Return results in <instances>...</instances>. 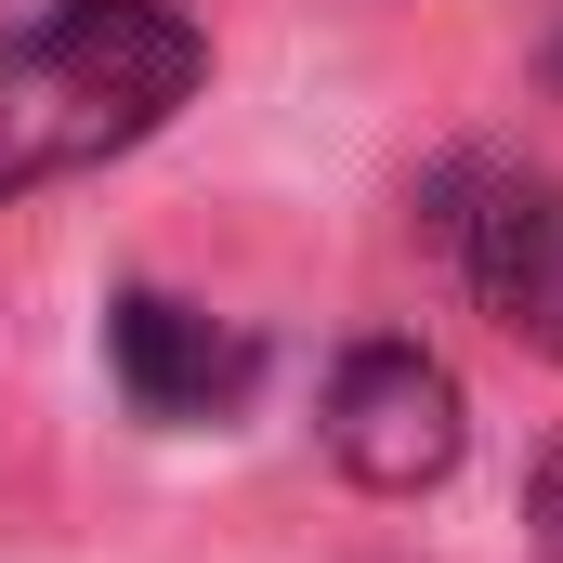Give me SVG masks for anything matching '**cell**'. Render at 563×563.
I'll list each match as a JSON object with an SVG mask.
<instances>
[{
	"label": "cell",
	"mask_w": 563,
	"mask_h": 563,
	"mask_svg": "<svg viewBox=\"0 0 563 563\" xmlns=\"http://www.w3.org/2000/svg\"><path fill=\"white\" fill-rule=\"evenodd\" d=\"M551 92H563V26H551Z\"/></svg>",
	"instance_id": "8992f818"
},
{
	"label": "cell",
	"mask_w": 563,
	"mask_h": 563,
	"mask_svg": "<svg viewBox=\"0 0 563 563\" xmlns=\"http://www.w3.org/2000/svg\"><path fill=\"white\" fill-rule=\"evenodd\" d=\"M459 445H472L459 380L432 367L420 341H354V354L328 367V459H341L367 498H420V485H445Z\"/></svg>",
	"instance_id": "7a4b0ae2"
},
{
	"label": "cell",
	"mask_w": 563,
	"mask_h": 563,
	"mask_svg": "<svg viewBox=\"0 0 563 563\" xmlns=\"http://www.w3.org/2000/svg\"><path fill=\"white\" fill-rule=\"evenodd\" d=\"M445 250L525 354H563V184L551 170H459L445 184Z\"/></svg>",
	"instance_id": "3957f363"
},
{
	"label": "cell",
	"mask_w": 563,
	"mask_h": 563,
	"mask_svg": "<svg viewBox=\"0 0 563 563\" xmlns=\"http://www.w3.org/2000/svg\"><path fill=\"white\" fill-rule=\"evenodd\" d=\"M538 538H551V551H563V445H551V459H538Z\"/></svg>",
	"instance_id": "5b68a950"
},
{
	"label": "cell",
	"mask_w": 563,
	"mask_h": 563,
	"mask_svg": "<svg viewBox=\"0 0 563 563\" xmlns=\"http://www.w3.org/2000/svg\"><path fill=\"white\" fill-rule=\"evenodd\" d=\"M210 79V40L170 0H53L0 40V210L26 184L132 157L184 92Z\"/></svg>",
	"instance_id": "6da1fadb"
},
{
	"label": "cell",
	"mask_w": 563,
	"mask_h": 563,
	"mask_svg": "<svg viewBox=\"0 0 563 563\" xmlns=\"http://www.w3.org/2000/svg\"><path fill=\"white\" fill-rule=\"evenodd\" d=\"M106 367H119V394H132L144 420L197 432V420H236V407H250V380H263V341H250V328H223L210 301L119 288V301H106Z\"/></svg>",
	"instance_id": "277c9868"
}]
</instances>
